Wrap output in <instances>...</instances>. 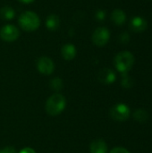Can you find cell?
I'll use <instances>...</instances> for the list:
<instances>
[{
    "mask_svg": "<svg viewBox=\"0 0 152 153\" xmlns=\"http://www.w3.org/2000/svg\"><path fill=\"white\" fill-rule=\"evenodd\" d=\"M66 105L65 98L59 93H56L48 98L46 103V111L49 116L56 117L63 112Z\"/></svg>",
    "mask_w": 152,
    "mask_h": 153,
    "instance_id": "obj_1",
    "label": "cell"
},
{
    "mask_svg": "<svg viewBox=\"0 0 152 153\" xmlns=\"http://www.w3.org/2000/svg\"><path fill=\"white\" fill-rule=\"evenodd\" d=\"M19 24L21 28L26 31H33L39 29L40 25V19L37 13L31 11L23 12L19 17Z\"/></svg>",
    "mask_w": 152,
    "mask_h": 153,
    "instance_id": "obj_2",
    "label": "cell"
},
{
    "mask_svg": "<svg viewBox=\"0 0 152 153\" xmlns=\"http://www.w3.org/2000/svg\"><path fill=\"white\" fill-rule=\"evenodd\" d=\"M134 64V56L132 53L128 51H123L116 55L115 58V65L116 69L124 74L130 71Z\"/></svg>",
    "mask_w": 152,
    "mask_h": 153,
    "instance_id": "obj_3",
    "label": "cell"
},
{
    "mask_svg": "<svg viewBox=\"0 0 152 153\" xmlns=\"http://www.w3.org/2000/svg\"><path fill=\"white\" fill-rule=\"evenodd\" d=\"M130 108L128 106L118 103L115 106H113L110 109V116L114 120L116 121H125L130 117Z\"/></svg>",
    "mask_w": 152,
    "mask_h": 153,
    "instance_id": "obj_4",
    "label": "cell"
},
{
    "mask_svg": "<svg viewBox=\"0 0 152 153\" xmlns=\"http://www.w3.org/2000/svg\"><path fill=\"white\" fill-rule=\"evenodd\" d=\"M20 36V31L18 28L13 24L4 25L0 31V37L3 40L6 42H13L16 40Z\"/></svg>",
    "mask_w": 152,
    "mask_h": 153,
    "instance_id": "obj_5",
    "label": "cell"
},
{
    "mask_svg": "<svg viewBox=\"0 0 152 153\" xmlns=\"http://www.w3.org/2000/svg\"><path fill=\"white\" fill-rule=\"evenodd\" d=\"M109 38H110V32L105 27H99L96 29L92 34V41L98 47L105 46L108 42Z\"/></svg>",
    "mask_w": 152,
    "mask_h": 153,
    "instance_id": "obj_6",
    "label": "cell"
},
{
    "mask_svg": "<svg viewBox=\"0 0 152 153\" xmlns=\"http://www.w3.org/2000/svg\"><path fill=\"white\" fill-rule=\"evenodd\" d=\"M37 68L40 74L49 75L55 70V64L51 58L47 56H41L37 61Z\"/></svg>",
    "mask_w": 152,
    "mask_h": 153,
    "instance_id": "obj_7",
    "label": "cell"
},
{
    "mask_svg": "<svg viewBox=\"0 0 152 153\" xmlns=\"http://www.w3.org/2000/svg\"><path fill=\"white\" fill-rule=\"evenodd\" d=\"M98 79L101 83L104 84H110L116 81V74L108 68H104L99 71Z\"/></svg>",
    "mask_w": 152,
    "mask_h": 153,
    "instance_id": "obj_8",
    "label": "cell"
},
{
    "mask_svg": "<svg viewBox=\"0 0 152 153\" xmlns=\"http://www.w3.org/2000/svg\"><path fill=\"white\" fill-rule=\"evenodd\" d=\"M61 54L64 59L67 61L73 60L76 56V48L73 44H65L61 49Z\"/></svg>",
    "mask_w": 152,
    "mask_h": 153,
    "instance_id": "obj_9",
    "label": "cell"
},
{
    "mask_svg": "<svg viewBox=\"0 0 152 153\" xmlns=\"http://www.w3.org/2000/svg\"><path fill=\"white\" fill-rule=\"evenodd\" d=\"M130 26H131L133 30H134L136 32H140V31H142L146 29L147 22L143 18L137 16V17H134L132 19Z\"/></svg>",
    "mask_w": 152,
    "mask_h": 153,
    "instance_id": "obj_10",
    "label": "cell"
},
{
    "mask_svg": "<svg viewBox=\"0 0 152 153\" xmlns=\"http://www.w3.org/2000/svg\"><path fill=\"white\" fill-rule=\"evenodd\" d=\"M90 152L91 153H107L108 152V146L107 143L101 140H96L92 142L90 144Z\"/></svg>",
    "mask_w": 152,
    "mask_h": 153,
    "instance_id": "obj_11",
    "label": "cell"
},
{
    "mask_svg": "<svg viewBox=\"0 0 152 153\" xmlns=\"http://www.w3.org/2000/svg\"><path fill=\"white\" fill-rule=\"evenodd\" d=\"M59 17L56 14H50L46 20V26L49 30H56L59 27Z\"/></svg>",
    "mask_w": 152,
    "mask_h": 153,
    "instance_id": "obj_12",
    "label": "cell"
},
{
    "mask_svg": "<svg viewBox=\"0 0 152 153\" xmlns=\"http://www.w3.org/2000/svg\"><path fill=\"white\" fill-rule=\"evenodd\" d=\"M111 19L114 23H116L117 25H121L125 22L126 16H125V13L122 10L116 9L113 11V13L111 14Z\"/></svg>",
    "mask_w": 152,
    "mask_h": 153,
    "instance_id": "obj_13",
    "label": "cell"
},
{
    "mask_svg": "<svg viewBox=\"0 0 152 153\" xmlns=\"http://www.w3.org/2000/svg\"><path fill=\"white\" fill-rule=\"evenodd\" d=\"M0 16L4 20H12L14 17V10L10 6H4L0 9Z\"/></svg>",
    "mask_w": 152,
    "mask_h": 153,
    "instance_id": "obj_14",
    "label": "cell"
},
{
    "mask_svg": "<svg viewBox=\"0 0 152 153\" xmlns=\"http://www.w3.org/2000/svg\"><path fill=\"white\" fill-rule=\"evenodd\" d=\"M134 118L138 121V122H145L149 119V114L146 110L144 109H137L134 114H133Z\"/></svg>",
    "mask_w": 152,
    "mask_h": 153,
    "instance_id": "obj_15",
    "label": "cell"
},
{
    "mask_svg": "<svg viewBox=\"0 0 152 153\" xmlns=\"http://www.w3.org/2000/svg\"><path fill=\"white\" fill-rule=\"evenodd\" d=\"M50 86L54 89V90H61V88L63 87V82L61 81V79L59 78H55L51 81L50 82Z\"/></svg>",
    "mask_w": 152,
    "mask_h": 153,
    "instance_id": "obj_16",
    "label": "cell"
},
{
    "mask_svg": "<svg viewBox=\"0 0 152 153\" xmlns=\"http://www.w3.org/2000/svg\"><path fill=\"white\" fill-rule=\"evenodd\" d=\"M125 74V76H124V78H123V80H122V84H123V86L125 87V88H131V87L133 85V81L132 80L131 77L127 76L126 74Z\"/></svg>",
    "mask_w": 152,
    "mask_h": 153,
    "instance_id": "obj_17",
    "label": "cell"
},
{
    "mask_svg": "<svg viewBox=\"0 0 152 153\" xmlns=\"http://www.w3.org/2000/svg\"><path fill=\"white\" fill-rule=\"evenodd\" d=\"M106 17V12L103 11V10H99L97 13H96V18L99 20V21H102L104 20Z\"/></svg>",
    "mask_w": 152,
    "mask_h": 153,
    "instance_id": "obj_18",
    "label": "cell"
},
{
    "mask_svg": "<svg viewBox=\"0 0 152 153\" xmlns=\"http://www.w3.org/2000/svg\"><path fill=\"white\" fill-rule=\"evenodd\" d=\"M110 153H130L129 151H127L126 149L125 148H122V147H116V148H114Z\"/></svg>",
    "mask_w": 152,
    "mask_h": 153,
    "instance_id": "obj_19",
    "label": "cell"
},
{
    "mask_svg": "<svg viewBox=\"0 0 152 153\" xmlns=\"http://www.w3.org/2000/svg\"><path fill=\"white\" fill-rule=\"evenodd\" d=\"M0 153H17L16 152V150L13 147H5L4 149H3Z\"/></svg>",
    "mask_w": 152,
    "mask_h": 153,
    "instance_id": "obj_20",
    "label": "cell"
},
{
    "mask_svg": "<svg viewBox=\"0 0 152 153\" xmlns=\"http://www.w3.org/2000/svg\"><path fill=\"white\" fill-rule=\"evenodd\" d=\"M129 39H130V38H129V35H128L127 33H123V34H121V36H120V40H121L123 43H127V42L129 41Z\"/></svg>",
    "mask_w": 152,
    "mask_h": 153,
    "instance_id": "obj_21",
    "label": "cell"
},
{
    "mask_svg": "<svg viewBox=\"0 0 152 153\" xmlns=\"http://www.w3.org/2000/svg\"><path fill=\"white\" fill-rule=\"evenodd\" d=\"M20 153H36V152H35L33 149L27 147V148H24V149H22V150L20 152Z\"/></svg>",
    "mask_w": 152,
    "mask_h": 153,
    "instance_id": "obj_22",
    "label": "cell"
},
{
    "mask_svg": "<svg viewBox=\"0 0 152 153\" xmlns=\"http://www.w3.org/2000/svg\"><path fill=\"white\" fill-rule=\"evenodd\" d=\"M19 1L22 3H24V4H30V3H32L34 0H19Z\"/></svg>",
    "mask_w": 152,
    "mask_h": 153,
    "instance_id": "obj_23",
    "label": "cell"
}]
</instances>
